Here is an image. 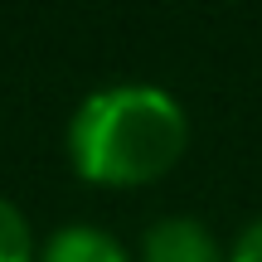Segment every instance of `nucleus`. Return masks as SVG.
<instances>
[{
	"label": "nucleus",
	"mask_w": 262,
	"mask_h": 262,
	"mask_svg": "<svg viewBox=\"0 0 262 262\" xmlns=\"http://www.w3.org/2000/svg\"><path fill=\"white\" fill-rule=\"evenodd\" d=\"M68 160L93 185H146L165 175L189 141V117L160 83L93 88L68 117Z\"/></svg>",
	"instance_id": "nucleus-1"
},
{
	"label": "nucleus",
	"mask_w": 262,
	"mask_h": 262,
	"mask_svg": "<svg viewBox=\"0 0 262 262\" xmlns=\"http://www.w3.org/2000/svg\"><path fill=\"white\" fill-rule=\"evenodd\" d=\"M141 262H228L209 224L189 214H165L141 233Z\"/></svg>",
	"instance_id": "nucleus-2"
},
{
	"label": "nucleus",
	"mask_w": 262,
	"mask_h": 262,
	"mask_svg": "<svg viewBox=\"0 0 262 262\" xmlns=\"http://www.w3.org/2000/svg\"><path fill=\"white\" fill-rule=\"evenodd\" d=\"M39 262H131V253L102 224H63L44 238Z\"/></svg>",
	"instance_id": "nucleus-3"
},
{
	"label": "nucleus",
	"mask_w": 262,
	"mask_h": 262,
	"mask_svg": "<svg viewBox=\"0 0 262 262\" xmlns=\"http://www.w3.org/2000/svg\"><path fill=\"white\" fill-rule=\"evenodd\" d=\"M0 262H39V243L25 209L0 194Z\"/></svg>",
	"instance_id": "nucleus-4"
},
{
	"label": "nucleus",
	"mask_w": 262,
	"mask_h": 262,
	"mask_svg": "<svg viewBox=\"0 0 262 262\" xmlns=\"http://www.w3.org/2000/svg\"><path fill=\"white\" fill-rule=\"evenodd\" d=\"M228 262H262V219L243 228V233L233 238V248H228Z\"/></svg>",
	"instance_id": "nucleus-5"
}]
</instances>
